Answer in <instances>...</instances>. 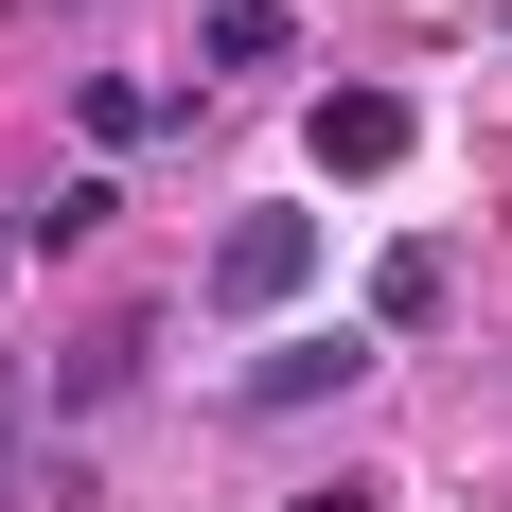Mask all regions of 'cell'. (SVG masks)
<instances>
[{"label":"cell","mask_w":512,"mask_h":512,"mask_svg":"<svg viewBox=\"0 0 512 512\" xmlns=\"http://www.w3.org/2000/svg\"><path fill=\"white\" fill-rule=\"evenodd\" d=\"M318 283V212H230V230H212V301L230 318H283Z\"/></svg>","instance_id":"cell-1"},{"label":"cell","mask_w":512,"mask_h":512,"mask_svg":"<svg viewBox=\"0 0 512 512\" xmlns=\"http://www.w3.org/2000/svg\"><path fill=\"white\" fill-rule=\"evenodd\" d=\"M407 142H424L407 89H318V106H301V159H318V177H389Z\"/></svg>","instance_id":"cell-2"},{"label":"cell","mask_w":512,"mask_h":512,"mask_svg":"<svg viewBox=\"0 0 512 512\" xmlns=\"http://www.w3.org/2000/svg\"><path fill=\"white\" fill-rule=\"evenodd\" d=\"M371 371V336H283V354H248V407H336Z\"/></svg>","instance_id":"cell-3"},{"label":"cell","mask_w":512,"mask_h":512,"mask_svg":"<svg viewBox=\"0 0 512 512\" xmlns=\"http://www.w3.org/2000/svg\"><path fill=\"white\" fill-rule=\"evenodd\" d=\"M442 301H460V265H442V248H389V265H371V318H389V336H424Z\"/></svg>","instance_id":"cell-4"},{"label":"cell","mask_w":512,"mask_h":512,"mask_svg":"<svg viewBox=\"0 0 512 512\" xmlns=\"http://www.w3.org/2000/svg\"><path fill=\"white\" fill-rule=\"evenodd\" d=\"M71 106H89V142H106V159H124V142H159V124H177V89H142V71H89V89H71Z\"/></svg>","instance_id":"cell-5"},{"label":"cell","mask_w":512,"mask_h":512,"mask_svg":"<svg viewBox=\"0 0 512 512\" xmlns=\"http://www.w3.org/2000/svg\"><path fill=\"white\" fill-rule=\"evenodd\" d=\"M106 212H124V195H106V177H53V195H36V212H18V248H89Z\"/></svg>","instance_id":"cell-6"},{"label":"cell","mask_w":512,"mask_h":512,"mask_svg":"<svg viewBox=\"0 0 512 512\" xmlns=\"http://www.w3.org/2000/svg\"><path fill=\"white\" fill-rule=\"evenodd\" d=\"M212 71H283V0H212Z\"/></svg>","instance_id":"cell-7"},{"label":"cell","mask_w":512,"mask_h":512,"mask_svg":"<svg viewBox=\"0 0 512 512\" xmlns=\"http://www.w3.org/2000/svg\"><path fill=\"white\" fill-rule=\"evenodd\" d=\"M283 512H371V477H336V495H283Z\"/></svg>","instance_id":"cell-8"},{"label":"cell","mask_w":512,"mask_h":512,"mask_svg":"<svg viewBox=\"0 0 512 512\" xmlns=\"http://www.w3.org/2000/svg\"><path fill=\"white\" fill-rule=\"evenodd\" d=\"M0 460H18V371H0Z\"/></svg>","instance_id":"cell-9"},{"label":"cell","mask_w":512,"mask_h":512,"mask_svg":"<svg viewBox=\"0 0 512 512\" xmlns=\"http://www.w3.org/2000/svg\"><path fill=\"white\" fill-rule=\"evenodd\" d=\"M0 265H18V248H0Z\"/></svg>","instance_id":"cell-10"}]
</instances>
